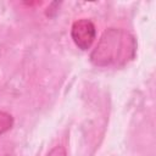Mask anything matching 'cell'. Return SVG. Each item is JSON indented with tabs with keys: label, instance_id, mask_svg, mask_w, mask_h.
I'll list each match as a JSON object with an SVG mask.
<instances>
[{
	"label": "cell",
	"instance_id": "obj_1",
	"mask_svg": "<svg viewBox=\"0 0 156 156\" xmlns=\"http://www.w3.org/2000/svg\"><path fill=\"white\" fill-rule=\"evenodd\" d=\"M136 52V40L126 29L108 28L100 37L90 54L96 67H121L132 61Z\"/></svg>",
	"mask_w": 156,
	"mask_h": 156
},
{
	"label": "cell",
	"instance_id": "obj_2",
	"mask_svg": "<svg viewBox=\"0 0 156 156\" xmlns=\"http://www.w3.org/2000/svg\"><path fill=\"white\" fill-rule=\"evenodd\" d=\"M71 37L80 50H88L96 38L95 24L88 18H80L72 24Z\"/></svg>",
	"mask_w": 156,
	"mask_h": 156
},
{
	"label": "cell",
	"instance_id": "obj_3",
	"mask_svg": "<svg viewBox=\"0 0 156 156\" xmlns=\"http://www.w3.org/2000/svg\"><path fill=\"white\" fill-rule=\"evenodd\" d=\"M13 126V117L5 111H0V135L10 130Z\"/></svg>",
	"mask_w": 156,
	"mask_h": 156
},
{
	"label": "cell",
	"instance_id": "obj_4",
	"mask_svg": "<svg viewBox=\"0 0 156 156\" xmlns=\"http://www.w3.org/2000/svg\"><path fill=\"white\" fill-rule=\"evenodd\" d=\"M46 156H67V152H66V149L63 146L58 145V146L52 147Z\"/></svg>",
	"mask_w": 156,
	"mask_h": 156
}]
</instances>
